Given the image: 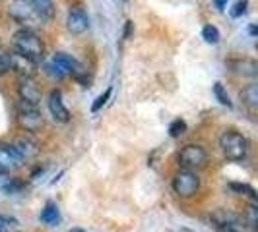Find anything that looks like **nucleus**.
<instances>
[{"label":"nucleus","instance_id":"nucleus-1","mask_svg":"<svg viewBox=\"0 0 258 232\" xmlns=\"http://www.w3.org/2000/svg\"><path fill=\"white\" fill-rule=\"evenodd\" d=\"M12 47L16 54H20L22 58H26V60H29L31 64H35V66L45 58L43 41H41L37 33H35L33 29H29V27H24V29H20V31L14 33Z\"/></svg>","mask_w":258,"mask_h":232},{"label":"nucleus","instance_id":"nucleus-2","mask_svg":"<svg viewBox=\"0 0 258 232\" xmlns=\"http://www.w3.org/2000/svg\"><path fill=\"white\" fill-rule=\"evenodd\" d=\"M220 147L225 155V159H229L233 163H239L248 153V140L243 134H239L237 130H225L220 136Z\"/></svg>","mask_w":258,"mask_h":232},{"label":"nucleus","instance_id":"nucleus-3","mask_svg":"<svg viewBox=\"0 0 258 232\" xmlns=\"http://www.w3.org/2000/svg\"><path fill=\"white\" fill-rule=\"evenodd\" d=\"M212 224L220 232H243L245 230V222L239 215H235L233 211L227 209H216L210 215Z\"/></svg>","mask_w":258,"mask_h":232},{"label":"nucleus","instance_id":"nucleus-4","mask_svg":"<svg viewBox=\"0 0 258 232\" xmlns=\"http://www.w3.org/2000/svg\"><path fill=\"white\" fill-rule=\"evenodd\" d=\"M179 165L181 168L184 170H194V168H202L206 165L208 161V153L204 147H200V145H184L181 151H179Z\"/></svg>","mask_w":258,"mask_h":232},{"label":"nucleus","instance_id":"nucleus-5","mask_svg":"<svg viewBox=\"0 0 258 232\" xmlns=\"http://www.w3.org/2000/svg\"><path fill=\"white\" fill-rule=\"evenodd\" d=\"M200 188V178L194 174L192 170H184L181 168L175 176H173V190L181 197H190L198 192Z\"/></svg>","mask_w":258,"mask_h":232},{"label":"nucleus","instance_id":"nucleus-6","mask_svg":"<svg viewBox=\"0 0 258 232\" xmlns=\"http://www.w3.org/2000/svg\"><path fill=\"white\" fill-rule=\"evenodd\" d=\"M18 122L26 132H39L43 126V116H41L37 106L20 101V104H18Z\"/></svg>","mask_w":258,"mask_h":232},{"label":"nucleus","instance_id":"nucleus-7","mask_svg":"<svg viewBox=\"0 0 258 232\" xmlns=\"http://www.w3.org/2000/svg\"><path fill=\"white\" fill-rule=\"evenodd\" d=\"M8 14H10L12 20H16L18 24H24V26L39 20V16L27 0H12L10 6H8Z\"/></svg>","mask_w":258,"mask_h":232},{"label":"nucleus","instance_id":"nucleus-8","mask_svg":"<svg viewBox=\"0 0 258 232\" xmlns=\"http://www.w3.org/2000/svg\"><path fill=\"white\" fill-rule=\"evenodd\" d=\"M66 27H68V31H70L72 35H82V33H86L88 27H90V18H88L86 10L80 8V6L70 8L68 18H66Z\"/></svg>","mask_w":258,"mask_h":232},{"label":"nucleus","instance_id":"nucleus-9","mask_svg":"<svg viewBox=\"0 0 258 232\" xmlns=\"http://www.w3.org/2000/svg\"><path fill=\"white\" fill-rule=\"evenodd\" d=\"M52 60L60 66L66 74H72V76L76 77V79H80L82 83H86V81H84V77H82V76H84V66L80 64V62H78L72 54H66V52H56V54L52 56Z\"/></svg>","mask_w":258,"mask_h":232},{"label":"nucleus","instance_id":"nucleus-10","mask_svg":"<svg viewBox=\"0 0 258 232\" xmlns=\"http://www.w3.org/2000/svg\"><path fill=\"white\" fill-rule=\"evenodd\" d=\"M49 110H51V116L56 120V122H62L66 124L68 120H70V112H68V108H66L64 101H62V93L58 89H52L51 95H49Z\"/></svg>","mask_w":258,"mask_h":232},{"label":"nucleus","instance_id":"nucleus-11","mask_svg":"<svg viewBox=\"0 0 258 232\" xmlns=\"http://www.w3.org/2000/svg\"><path fill=\"white\" fill-rule=\"evenodd\" d=\"M20 97H22V103L33 104V106L39 104L41 89L35 85L33 77H20Z\"/></svg>","mask_w":258,"mask_h":232},{"label":"nucleus","instance_id":"nucleus-12","mask_svg":"<svg viewBox=\"0 0 258 232\" xmlns=\"http://www.w3.org/2000/svg\"><path fill=\"white\" fill-rule=\"evenodd\" d=\"M22 165V159L18 157V153L14 151V147L10 143H0V168L4 172L18 168Z\"/></svg>","mask_w":258,"mask_h":232},{"label":"nucleus","instance_id":"nucleus-13","mask_svg":"<svg viewBox=\"0 0 258 232\" xmlns=\"http://www.w3.org/2000/svg\"><path fill=\"white\" fill-rule=\"evenodd\" d=\"M10 145L14 147V151L18 153V157L22 161H27V159H31V157L37 155V143L33 142V140H29V138H18Z\"/></svg>","mask_w":258,"mask_h":232},{"label":"nucleus","instance_id":"nucleus-14","mask_svg":"<svg viewBox=\"0 0 258 232\" xmlns=\"http://www.w3.org/2000/svg\"><path fill=\"white\" fill-rule=\"evenodd\" d=\"M31 4V8L35 10L41 20H51L54 16V4L52 0H27Z\"/></svg>","mask_w":258,"mask_h":232},{"label":"nucleus","instance_id":"nucleus-15","mask_svg":"<svg viewBox=\"0 0 258 232\" xmlns=\"http://www.w3.org/2000/svg\"><path fill=\"white\" fill-rule=\"evenodd\" d=\"M41 220L45 222V224H49V226H56L58 224V220H60V211H58V205L56 203H52L49 201L45 209L41 211Z\"/></svg>","mask_w":258,"mask_h":232},{"label":"nucleus","instance_id":"nucleus-16","mask_svg":"<svg viewBox=\"0 0 258 232\" xmlns=\"http://www.w3.org/2000/svg\"><path fill=\"white\" fill-rule=\"evenodd\" d=\"M241 99H243V103H245L250 110H254V108L258 106V85L256 83L246 85L245 89L241 91Z\"/></svg>","mask_w":258,"mask_h":232},{"label":"nucleus","instance_id":"nucleus-17","mask_svg":"<svg viewBox=\"0 0 258 232\" xmlns=\"http://www.w3.org/2000/svg\"><path fill=\"white\" fill-rule=\"evenodd\" d=\"M229 66H231L237 74L256 76V62L254 60H233V62H229Z\"/></svg>","mask_w":258,"mask_h":232},{"label":"nucleus","instance_id":"nucleus-18","mask_svg":"<svg viewBox=\"0 0 258 232\" xmlns=\"http://www.w3.org/2000/svg\"><path fill=\"white\" fill-rule=\"evenodd\" d=\"M214 95H216V99H218V101H220L223 106H229V108L233 106V103L229 101V95H227V91H225L223 83H220V81H216V83H214Z\"/></svg>","mask_w":258,"mask_h":232},{"label":"nucleus","instance_id":"nucleus-19","mask_svg":"<svg viewBox=\"0 0 258 232\" xmlns=\"http://www.w3.org/2000/svg\"><path fill=\"white\" fill-rule=\"evenodd\" d=\"M186 132V122L182 118H175L171 124H169V136L171 138H179Z\"/></svg>","mask_w":258,"mask_h":232},{"label":"nucleus","instance_id":"nucleus-20","mask_svg":"<svg viewBox=\"0 0 258 232\" xmlns=\"http://www.w3.org/2000/svg\"><path fill=\"white\" fill-rule=\"evenodd\" d=\"M8 70H12V52L0 47V74H6Z\"/></svg>","mask_w":258,"mask_h":232},{"label":"nucleus","instance_id":"nucleus-21","mask_svg":"<svg viewBox=\"0 0 258 232\" xmlns=\"http://www.w3.org/2000/svg\"><path fill=\"white\" fill-rule=\"evenodd\" d=\"M45 74H47V76H51V77H56V79H62L64 76H68V74H66L64 70L56 64L54 60H51V62H47V64H45Z\"/></svg>","mask_w":258,"mask_h":232},{"label":"nucleus","instance_id":"nucleus-22","mask_svg":"<svg viewBox=\"0 0 258 232\" xmlns=\"http://www.w3.org/2000/svg\"><path fill=\"white\" fill-rule=\"evenodd\" d=\"M202 37H204L206 43L216 45V43L220 41V31H218V27L216 26H204V29H202Z\"/></svg>","mask_w":258,"mask_h":232},{"label":"nucleus","instance_id":"nucleus-23","mask_svg":"<svg viewBox=\"0 0 258 232\" xmlns=\"http://www.w3.org/2000/svg\"><path fill=\"white\" fill-rule=\"evenodd\" d=\"M256 220H258V215H256V207L254 205H250L248 209H246V213H245V217H243V222L245 224H248V226H256Z\"/></svg>","mask_w":258,"mask_h":232},{"label":"nucleus","instance_id":"nucleus-24","mask_svg":"<svg viewBox=\"0 0 258 232\" xmlns=\"http://www.w3.org/2000/svg\"><path fill=\"white\" fill-rule=\"evenodd\" d=\"M229 188H231V190H235V192H239V193H248L252 199L256 197V193H254V188H250L248 184H237V182H231V184H229Z\"/></svg>","mask_w":258,"mask_h":232},{"label":"nucleus","instance_id":"nucleus-25","mask_svg":"<svg viewBox=\"0 0 258 232\" xmlns=\"http://www.w3.org/2000/svg\"><path fill=\"white\" fill-rule=\"evenodd\" d=\"M109 97H111V87H109V89L105 91L103 95H99V97L95 99V103L91 104V110H93V112H97V110H99L101 106H105V103L109 101Z\"/></svg>","mask_w":258,"mask_h":232},{"label":"nucleus","instance_id":"nucleus-26","mask_svg":"<svg viewBox=\"0 0 258 232\" xmlns=\"http://www.w3.org/2000/svg\"><path fill=\"white\" fill-rule=\"evenodd\" d=\"M246 4H248V0H237V2H235V6H233V10H231L233 18L243 16V14L246 12Z\"/></svg>","mask_w":258,"mask_h":232},{"label":"nucleus","instance_id":"nucleus-27","mask_svg":"<svg viewBox=\"0 0 258 232\" xmlns=\"http://www.w3.org/2000/svg\"><path fill=\"white\" fill-rule=\"evenodd\" d=\"M22 188H24V184H22V182H12V184H6V186H4V190H6L8 193L20 192Z\"/></svg>","mask_w":258,"mask_h":232},{"label":"nucleus","instance_id":"nucleus-28","mask_svg":"<svg viewBox=\"0 0 258 232\" xmlns=\"http://www.w3.org/2000/svg\"><path fill=\"white\" fill-rule=\"evenodd\" d=\"M214 4H216L220 10H223V8H225V4H227V0H214Z\"/></svg>","mask_w":258,"mask_h":232},{"label":"nucleus","instance_id":"nucleus-29","mask_svg":"<svg viewBox=\"0 0 258 232\" xmlns=\"http://www.w3.org/2000/svg\"><path fill=\"white\" fill-rule=\"evenodd\" d=\"M70 232H86V230H82V228H72Z\"/></svg>","mask_w":258,"mask_h":232}]
</instances>
